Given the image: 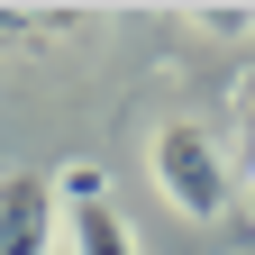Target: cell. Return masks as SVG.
I'll return each mask as SVG.
<instances>
[{
  "mask_svg": "<svg viewBox=\"0 0 255 255\" xmlns=\"http://www.w3.org/2000/svg\"><path fill=\"white\" fill-rule=\"evenodd\" d=\"M191 18H201L210 37H246V27H255V9H191Z\"/></svg>",
  "mask_w": 255,
  "mask_h": 255,
  "instance_id": "5",
  "label": "cell"
},
{
  "mask_svg": "<svg viewBox=\"0 0 255 255\" xmlns=\"http://www.w3.org/2000/svg\"><path fill=\"white\" fill-rule=\"evenodd\" d=\"M82 27V9H0V37H64Z\"/></svg>",
  "mask_w": 255,
  "mask_h": 255,
  "instance_id": "4",
  "label": "cell"
},
{
  "mask_svg": "<svg viewBox=\"0 0 255 255\" xmlns=\"http://www.w3.org/2000/svg\"><path fill=\"white\" fill-rule=\"evenodd\" d=\"M146 164H155V191H164L182 219H228L237 164H228V146H219L201 119H164V128H155V146H146Z\"/></svg>",
  "mask_w": 255,
  "mask_h": 255,
  "instance_id": "1",
  "label": "cell"
},
{
  "mask_svg": "<svg viewBox=\"0 0 255 255\" xmlns=\"http://www.w3.org/2000/svg\"><path fill=\"white\" fill-rule=\"evenodd\" d=\"M55 210H73V255H137L128 219L110 210V182H101V164H64V182H55Z\"/></svg>",
  "mask_w": 255,
  "mask_h": 255,
  "instance_id": "2",
  "label": "cell"
},
{
  "mask_svg": "<svg viewBox=\"0 0 255 255\" xmlns=\"http://www.w3.org/2000/svg\"><path fill=\"white\" fill-rule=\"evenodd\" d=\"M246 219H255V201H246Z\"/></svg>",
  "mask_w": 255,
  "mask_h": 255,
  "instance_id": "6",
  "label": "cell"
},
{
  "mask_svg": "<svg viewBox=\"0 0 255 255\" xmlns=\"http://www.w3.org/2000/svg\"><path fill=\"white\" fill-rule=\"evenodd\" d=\"M46 246H55V182L0 173V255H46Z\"/></svg>",
  "mask_w": 255,
  "mask_h": 255,
  "instance_id": "3",
  "label": "cell"
}]
</instances>
